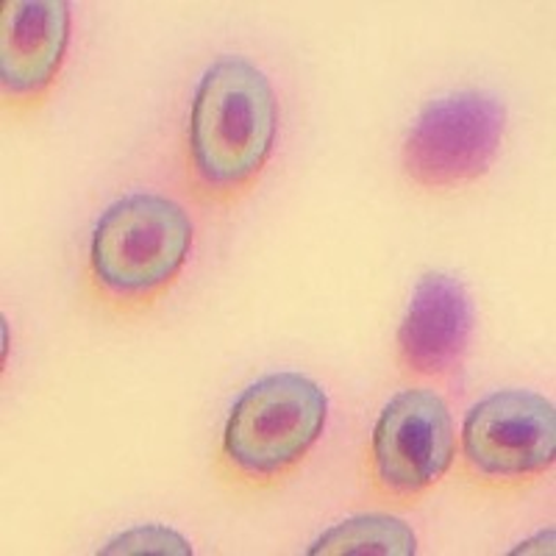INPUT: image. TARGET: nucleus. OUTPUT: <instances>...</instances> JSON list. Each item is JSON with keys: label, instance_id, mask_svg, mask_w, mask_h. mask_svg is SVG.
<instances>
[{"label": "nucleus", "instance_id": "obj_1", "mask_svg": "<svg viewBox=\"0 0 556 556\" xmlns=\"http://www.w3.org/2000/svg\"><path fill=\"white\" fill-rule=\"evenodd\" d=\"M278 131L270 78L245 56H223L192 98L184 176L203 206H237L260 184Z\"/></svg>", "mask_w": 556, "mask_h": 556}, {"label": "nucleus", "instance_id": "obj_2", "mask_svg": "<svg viewBox=\"0 0 556 556\" xmlns=\"http://www.w3.org/2000/svg\"><path fill=\"white\" fill-rule=\"evenodd\" d=\"M190 215L159 192H131L103 208L89 240L84 285L103 312L137 317L176 287L192 251Z\"/></svg>", "mask_w": 556, "mask_h": 556}, {"label": "nucleus", "instance_id": "obj_3", "mask_svg": "<svg viewBox=\"0 0 556 556\" xmlns=\"http://www.w3.org/2000/svg\"><path fill=\"white\" fill-rule=\"evenodd\" d=\"M329 420V395L298 370L253 381L235 401L215 454V473L231 493L260 495L304 468Z\"/></svg>", "mask_w": 556, "mask_h": 556}, {"label": "nucleus", "instance_id": "obj_4", "mask_svg": "<svg viewBox=\"0 0 556 556\" xmlns=\"http://www.w3.org/2000/svg\"><path fill=\"white\" fill-rule=\"evenodd\" d=\"M506 106L490 89H451L426 103L404 139V173L429 192L462 190L493 167Z\"/></svg>", "mask_w": 556, "mask_h": 556}, {"label": "nucleus", "instance_id": "obj_5", "mask_svg": "<svg viewBox=\"0 0 556 556\" xmlns=\"http://www.w3.org/2000/svg\"><path fill=\"white\" fill-rule=\"evenodd\" d=\"M556 456L554 404L531 390H498L462 426V473L484 493L538 484Z\"/></svg>", "mask_w": 556, "mask_h": 556}, {"label": "nucleus", "instance_id": "obj_6", "mask_svg": "<svg viewBox=\"0 0 556 556\" xmlns=\"http://www.w3.org/2000/svg\"><path fill=\"white\" fill-rule=\"evenodd\" d=\"M456 454L451 409L440 392H399L376 420L367 479L384 504L412 506L440 484Z\"/></svg>", "mask_w": 556, "mask_h": 556}, {"label": "nucleus", "instance_id": "obj_7", "mask_svg": "<svg viewBox=\"0 0 556 556\" xmlns=\"http://www.w3.org/2000/svg\"><path fill=\"white\" fill-rule=\"evenodd\" d=\"M70 42L67 0H7L0 20V89L7 114L23 117L51 96Z\"/></svg>", "mask_w": 556, "mask_h": 556}, {"label": "nucleus", "instance_id": "obj_8", "mask_svg": "<svg viewBox=\"0 0 556 556\" xmlns=\"http://www.w3.org/2000/svg\"><path fill=\"white\" fill-rule=\"evenodd\" d=\"M476 309L468 287L451 273L417 281L399 329V359L406 374L440 379L459 367L473 337Z\"/></svg>", "mask_w": 556, "mask_h": 556}, {"label": "nucleus", "instance_id": "obj_9", "mask_svg": "<svg viewBox=\"0 0 556 556\" xmlns=\"http://www.w3.org/2000/svg\"><path fill=\"white\" fill-rule=\"evenodd\" d=\"M312 556H345V554H381L412 556L417 554L415 531L390 515H356L323 531L309 545Z\"/></svg>", "mask_w": 556, "mask_h": 556}, {"label": "nucleus", "instance_id": "obj_10", "mask_svg": "<svg viewBox=\"0 0 556 556\" xmlns=\"http://www.w3.org/2000/svg\"><path fill=\"white\" fill-rule=\"evenodd\" d=\"M98 554H170V556H190L192 545L190 540L178 534L176 529L162 523H146L134 526V529L123 531L117 538L109 540Z\"/></svg>", "mask_w": 556, "mask_h": 556}, {"label": "nucleus", "instance_id": "obj_11", "mask_svg": "<svg viewBox=\"0 0 556 556\" xmlns=\"http://www.w3.org/2000/svg\"><path fill=\"white\" fill-rule=\"evenodd\" d=\"M548 538H554V531H540L538 538L534 540H526V543H520L518 548L513 551V554H551L548 548H543V540H548Z\"/></svg>", "mask_w": 556, "mask_h": 556}]
</instances>
